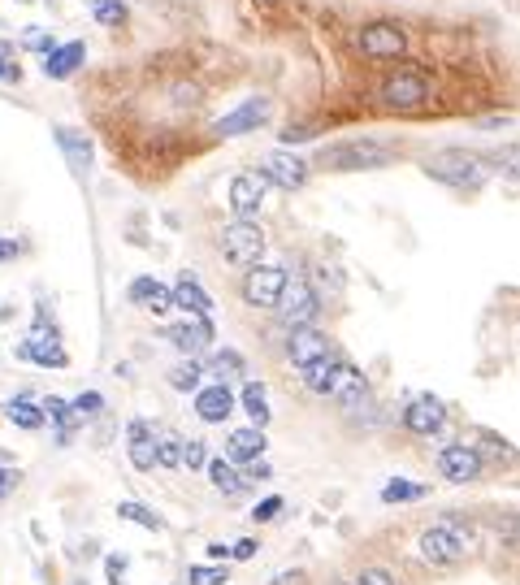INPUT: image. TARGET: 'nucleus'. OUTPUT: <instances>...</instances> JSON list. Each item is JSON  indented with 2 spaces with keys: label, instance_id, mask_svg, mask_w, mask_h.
Here are the masks:
<instances>
[{
  "label": "nucleus",
  "instance_id": "nucleus-27",
  "mask_svg": "<svg viewBox=\"0 0 520 585\" xmlns=\"http://www.w3.org/2000/svg\"><path fill=\"white\" fill-rule=\"evenodd\" d=\"M204 373H213V382L230 386V382H239V377L247 373V364H243V356H239V351H234V347H226V351H213V356H208Z\"/></svg>",
  "mask_w": 520,
  "mask_h": 585
},
{
  "label": "nucleus",
  "instance_id": "nucleus-39",
  "mask_svg": "<svg viewBox=\"0 0 520 585\" xmlns=\"http://www.w3.org/2000/svg\"><path fill=\"white\" fill-rule=\"evenodd\" d=\"M70 412L78 416V421H91V416H100L104 412V399L96 395V390H83L74 403H70Z\"/></svg>",
  "mask_w": 520,
  "mask_h": 585
},
{
  "label": "nucleus",
  "instance_id": "nucleus-36",
  "mask_svg": "<svg viewBox=\"0 0 520 585\" xmlns=\"http://www.w3.org/2000/svg\"><path fill=\"white\" fill-rule=\"evenodd\" d=\"M18 44H22L26 52H39V57H48V52L57 48V39H52V31H44V26H26Z\"/></svg>",
  "mask_w": 520,
  "mask_h": 585
},
{
  "label": "nucleus",
  "instance_id": "nucleus-35",
  "mask_svg": "<svg viewBox=\"0 0 520 585\" xmlns=\"http://www.w3.org/2000/svg\"><path fill=\"white\" fill-rule=\"evenodd\" d=\"M425 494H429L425 486L395 477V481H386V486H382V503H416V499H425Z\"/></svg>",
  "mask_w": 520,
  "mask_h": 585
},
{
  "label": "nucleus",
  "instance_id": "nucleus-12",
  "mask_svg": "<svg viewBox=\"0 0 520 585\" xmlns=\"http://www.w3.org/2000/svg\"><path fill=\"white\" fill-rule=\"evenodd\" d=\"M165 338H169V343H174L187 360H200L204 351L213 347V338H217V334H213V321H208V317H187V321L169 325Z\"/></svg>",
  "mask_w": 520,
  "mask_h": 585
},
{
  "label": "nucleus",
  "instance_id": "nucleus-14",
  "mask_svg": "<svg viewBox=\"0 0 520 585\" xmlns=\"http://www.w3.org/2000/svg\"><path fill=\"white\" fill-rule=\"evenodd\" d=\"M403 425H408L416 438H434V434H442V425H447V408H442V399H434V395H416L408 408H403Z\"/></svg>",
  "mask_w": 520,
  "mask_h": 585
},
{
  "label": "nucleus",
  "instance_id": "nucleus-5",
  "mask_svg": "<svg viewBox=\"0 0 520 585\" xmlns=\"http://www.w3.org/2000/svg\"><path fill=\"white\" fill-rule=\"evenodd\" d=\"M425 174L438 178V182H447V187H477V182L486 178V169H481V161L468 148H447V152L429 156Z\"/></svg>",
  "mask_w": 520,
  "mask_h": 585
},
{
  "label": "nucleus",
  "instance_id": "nucleus-43",
  "mask_svg": "<svg viewBox=\"0 0 520 585\" xmlns=\"http://www.w3.org/2000/svg\"><path fill=\"white\" fill-rule=\"evenodd\" d=\"M351 585H395V577H390L386 568H364V572H360V577L351 581Z\"/></svg>",
  "mask_w": 520,
  "mask_h": 585
},
{
  "label": "nucleus",
  "instance_id": "nucleus-47",
  "mask_svg": "<svg viewBox=\"0 0 520 585\" xmlns=\"http://www.w3.org/2000/svg\"><path fill=\"white\" fill-rule=\"evenodd\" d=\"M18 252H22L18 239H0V265H5V260H18Z\"/></svg>",
  "mask_w": 520,
  "mask_h": 585
},
{
  "label": "nucleus",
  "instance_id": "nucleus-31",
  "mask_svg": "<svg viewBox=\"0 0 520 585\" xmlns=\"http://www.w3.org/2000/svg\"><path fill=\"white\" fill-rule=\"evenodd\" d=\"M243 412L252 416L256 429L269 425V390H265V382H243Z\"/></svg>",
  "mask_w": 520,
  "mask_h": 585
},
{
  "label": "nucleus",
  "instance_id": "nucleus-7",
  "mask_svg": "<svg viewBox=\"0 0 520 585\" xmlns=\"http://www.w3.org/2000/svg\"><path fill=\"white\" fill-rule=\"evenodd\" d=\"M286 278H291V273H286L282 265H252V269L243 273V282H239L243 304H252V308H278Z\"/></svg>",
  "mask_w": 520,
  "mask_h": 585
},
{
  "label": "nucleus",
  "instance_id": "nucleus-44",
  "mask_svg": "<svg viewBox=\"0 0 520 585\" xmlns=\"http://www.w3.org/2000/svg\"><path fill=\"white\" fill-rule=\"evenodd\" d=\"M18 486H22V473H18V468H0V503H5Z\"/></svg>",
  "mask_w": 520,
  "mask_h": 585
},
{
  "label": "nucleus",
  "instance_id": "nucleus-30",
  "mask_svg": "<svg viewBox=\"0 0 520 585\" xmlns=\"http://www.w3.org/2000/svg\"><path fill=\"white\" fill-rule=\"evenodd\" d=\"M165 382L174 386V390H182V395H191V390H200V386H204V364L182 356V360L174 364V369L165 373Z\"/></svg>",
  "mask_w": 520,
  "mask_h": 585
},
{
  "label": "nucleus",
  "instance_id": "nucleus-49",
  "mask_svg": "<svg viewBox=\"0 0 520 585\" xmlns=\"http://www.w3.org/2000/svg\"><path fill=\"white\" fill-rule=\"evenodd\" d=\"M299 581H304V572H278V577H273V585H299Z\"/></svg>",
  "mask_w": 520,
  "mask_h": 585
},
{
  "label": "nucleus",
  "instance_id": "nucleus-40",
  "mask_svg": "<svg viewBox=\"0 0 520 585\" xmlns=\"http://www.w3.org/2000/svg\"><path fill=\"white\" fill-rule=\"evenodd\" d=\"M282 507H286L282 494H269V499H260V503L252 507V520H256V525H269V520L282 516Z\"/></svg>",
  "mask_w": 520,
  "mask_h": 585
},
{
  "label": "nucleus",
  "instance_id": "nucleus-1",
  "mask_svg": "<svg viewBox=\"0 0 520 585\" xmlns=\"http://www.w3.org/2000/svg\"><path fill=\"white\" fill-rule=\"evenodd\" d=\"M395 161V152L377 139H347V143H334L317 156L321 169H334V174H351V169H382Z\"/></svg>",
  "mask_w": 520,
  "mask_h": 585
},
{
  "label": "nucleus",
  "instance_id": "nucleus-16",
  "mask_svg": "<svg viewBox=\"0 0 520 585\" xmlns=\"http://www.w3.org/2000/svg\"><path fill=\"white\" fill-rule=\"evenodd\" d=\"M265 195H269V182L260 178V174H239L230 182V208L239 213L243 221H252L260 213V204H265Z\"/></svg>",
  "mask_w": 520,
  "mask_h": 585
},
{
  "label": "nucleus",
  "instance_id": "nucleus-22",
  "mask_svg": "<svg viewBox=\"0 0 520 585\" xmlns=\"http://www.w3.org/2000/svg\"><path fill=\"white\" fill-rule=\"evenodd\" d=\"M130 304L148 308L152 317H169V312H174V295H169V286L161 291V282L143 273V278H135V282H130Z\"/></svg>",
  "mask_w": 520,
  "mask_h": 585
},
{
  "label": "nucleus",
  "instance_id": "nucleus-19",
  "mask_svg": "<svg viewBox=\"0 0 520 585\" xmlns=\"http://www.w3.org/2000/svg\"><path fill=\"white\" fill-rule=\"evenodd\" d=\"M174 308H182L187 317H213V295L200 286V278L195 273H178V282H174Z\"/></svg>",
  "mask_w": 520,
  "mask_h": 585
},
{
  "label": "nucleus",
  "instance_id": "nucleus-45",
  "mask_svg": "<svg viewBox=\"0 0 520 585\" xmlns=\"http://www.w3.org/2000/svg\"><path fill=\"white\" fill-rule=\"evenodd\" d=\"M104 572H109V585H126L122 577H126V559L122 555H109L104 559Z\"/></svg>",
  "mask_w": 520,
  "mask_h": 585
},
{
  "label": "nucleus",
  "instance_id": "nucleus-18",
  "mask_svg": "<svg viewBox=\"0 0 520 585\" xmlns=\"http://www.w3.org/2000/svg\"><path fill=\"white\" fill-rule=\"evenodd\" d=\"M269 122V100H247V104H239L234 113H226L221 122L213 126L221 139H230V135H247V130H260Z\"/></svg>",
  "mask_w": 520,
  "mask_h": 585
},
{
  "label": "nucleus",
  "instance_id": "nucleus-48",
  "mask_svg": "<svg viewBox=\"0 0 520 585\" xmlns=\"http://www.w3.org/2000/svg\"><path fill=\"white\" fill-rule=\"evenodd\" d=\"M174 96H178V100H182V104H187V100H191V104H195V100H200V87H195V83H191V87H187V83H182V87H178V91H174Z\"/></svg>",
  "mask_w": 520,
  "mask_h": 585
},
{
  "label": "nucleus",
  "instance_id": "nucleus-38",
  "mask_svg": "<svg viewBox=\"0 0 520 585\" xmlns=\"http://www.w3.org/2000/svg\"><path fill=\"white\" fill-rule=\"evenodd\" d=\"M187 585H226V568L221 564H195V568H187Z\"/></svg>",
  "mask_w": 520,
  "mask_h": 585
},
{
  "label": "nucleus",
  "instance_id": "nucleus-15",
  "mask_svg": "<svg viewBox=\"0 0 520 585\" xmlns=\"http://www.w3.org/2000/svg\"><path fill=\"white\" fill-rule=\"evenodd\" d=\"M325 351H334V347H330V338H325L317 325H295L291 338H286V360H291L295 369H304V364L321 360Z\"/></svg>",
  "mask_w": 520,
  "mask_h": 585
},
{
  "label": "nucleus",
  "instance_id": "nucleus-34",
  "mask_svg": "<svg viewBox=\"0 0 520 585\" xmlns=\"http://www.w3.org/2000/svg\"><path fill=\"white\" fill-rule=\"evenodd\" d=\"M117 516L122 520H130V525H143V529H152V533H161L165 529V520L152 512V507H143V503H135V499H126V503H117Z\"/></svg>",
  "mask_w": 520,
  "mask_h": 585
},
{
  "label": "nucleus",
  "instance_id": "nucleus-33",
  "mask_svg": "<svg viewBox=\"0 0 520 585\" xmlns=\"http://www.w3.org/2000/svg\"><path fill=\"white\" fill-rule=\"evenodd\" d=\"M91 18H96L100 26H109V31H122V26L130 22V9L122 5V0H91Z\"/></svg>",
  "mask_w": 520,
  "mask_h": 585
},
{
  "label": "nucleus",
  "instance_id": "nucleus-3",
  "mask_svg": "<svg viewBox=\"0 0 520 585\" xmlns=\"http://www.w3.org/2000/svg\"><path fill=\"white\" fill-rule=\"evenodd\" d=\"M217 247H221V256H226L234 269H252V265H260V256H265V230H260L256 221L239 217V221H230V226L221 230Z\"/></svg>",
  "mask_w": 520,
  "mask_h": 585
},
{
  "label": "nucleus",
  "instance_id": "nucleus-6",
  "mask_svg": "<svg viewBox=\"0 0 520 585\" xmlns=\"http://www.w3.org/2000/svg\"><path fill=\"white\" fill-rule=\"evenodd\" d=\"M18 360L44 364V369H65V364H70V356H65V347H61L57 325L48 321L44 308H39V321H35V330L26 334V343H18Z\"/></svg>",
  "mask_w": 520,
  "mask_h": 585
},
{
  "label": "nucleus",
  "instance_id": "nucleus-50",
  "mask_svg": "<svg viewBox=\"0 0 520 585\" xmlns=\"http://www.w3.org/2000/svg\"><path fill=\"white\" fill-rule=\"evenodd\" d=\"M208 559H213V564H217V559H230V546L226 542H213V546H208Z\"/></svg>",
  "mask_w": 520,
  "mask_h": 585
},
{
  "label": "nucleus",
  "instance_id": "nucleus-51",
  "mask_svg": "<svg viewBox=\"0 0 520 585\" xmlns=\"http://www.w3.org/2000/svg\"><path fill=\"white\" fill-rule=\"evenodd\" d=\"M70 585H87V581H70Z\"/></svg>",
  "mask_w": 520,
  "mask_h": 585
},
{
  "label": "nucleus",
  "instance_id": "nucleus-37",
  "mask_svg": "<svg viewBox=\"0 0 520 585\" xmlns=\"http://www.w3.org/2000/svg\"><path fill=\"white\" fill-rule=\"evenodd\" d=\"M208 464V442L204 438H182V468H204Z\"/></svg>",
  "mask_w": 520,
  "mask_h": 585
},
{
  "label": "nucleus",
  "instance_id": "nucleus-13",
  "mask_svg": "<svg viewBox=\"0 0 520 585\" xmlns=\"http://www.w3.org/2000/svg\"><path fill=\"white\" fill-rule=\"evenodd\" d=\"M330 399H334L347 416H356V412H364V408L373 403V399H369V382H364V373H360L351 360H343V369H338Z\"/></svg>",
  "mask_w": 520,
  "mask_h": 585
},
{
  "label": "nucleus",
  "instance_id": "nucleus-9",
  "mask_svg": "<svg viewBox=\"0 0 520 585\" xmlns=\"http://www.w3.org/2000/svg\"><path fill=\"white\" fill-rule=\"evenodd\" d=\"M356 48L364 52V57H403L408 52V31L395 22H369V26H360V35H356Z\"/></svg>",
  "mask_w": 520,
  "mask_h": 585
},
{
  "label": "nucleus",
  "instance_id": "nucleus-28",
  "mask_svg": "<svg viewBox=\"0 0 520 585\" xmlns=\"http://www.w3.org/2000/svg\"><path fill=\"white\" fill-rule=\"evenodd\" d=\"M39 412H44V421L57 425V438H61V442H70V438H74V429L83 425V421H78V416L70 412V403L57 399V395H48L44 403H39Z\"/></svg>",
  "mask_w": 520,
  "mask_h": 585
},
{
  "label": "nucleus",
  "instance_id": "nucleus-2",
  "mask_svg": "<svg viewBox=\"0 0 520 585\" xmlns=\"http://www.w3.org/2000/svg\"><path fill=\"white\" fill-rule=\"evenodd\" d=\"M429 100V78L421 65H399L382 78V104L395 113H416Z\"/></svg>",
  "mask_w": 520,
  "mask_h": 585
},
{
  "label": "nucleus",
  "instance_id": "nucleus-41",
  "mask_svg": "<svg viewBox=\"0 0 520 585\" xmlns=\"http://www.w3.org/2000/svg\"><path fill=\"white\" fill-rule=\"evenodd\" d=\"M0 83H22V61L18 57H0Z\"/></svg>",
  "mask_w": 520,
  "mask_h": 585
},
{
  "label": "nucleus",
  "instance_id": "nucleus-10",
  "mask_svg": "<svg viewBox=\"0 0 520 585\" xmlns=\"http://www.w3.org/2000/svg\"><path fill=\"white\" fill-rule=\"evenodd\" d=\"M438 473L455 481V486H468V481L481 477V451L468 447V442H447L438 451Z\"/></svg>",
  "mask_w": 520,
  "mask_h": 585
},
{
  "label": "nucleus",
  "instance_id": "nucleus-17",
  "mask_svg": "<svg viewBox=\"0 0 520 585\" xmlns=\"http://www.w3.org/2000/svg\"><path fill=\"white\" fill-rule=\"evenodd\" d=\"M195 412H200L204 425H226L230 412H234V390L221 386V382L200 386V390H195Z\"/></svg>",
  "mask_w": 520,
  "mask_h": 585
},
{
  "label": "nucleus",
  "instance_id": "nucleus-26",
  "mask_svg": "<svg viewBox=\"0 0 520 585\" xmlns=\"http://www.w3.org/2000/svg\"><path fill=\"white\" fill-rule=\"evenodd\" d=\"M5 416L9 425H18V429H26V434H35V429H44V412H39V403L31 399V395H18V399H9L5 403Z\"/></svg>",
  "mask_w": 520,
  "mask_h": 585
},
{
  "label": "nucleus",
  "instance_id": "nucleus-24",
  "mask_svg": "<svg viewBox=\"0 0 520 585\" xmlns=\"http://www.w3.org/2000/svg\"><path fill=\"white\" fill-rule=\"evenodd\" d=\"M83 57H87V44H83V39L57 44V48H52L48 57H44V74H48V78H70V74H78Z\"/></svg>",
  "mask_w": 520,
  "mask_h": 585
},
{
  "label": "nucleus",
  "instance_id": "nucleus-29",
  "mask_svg": "<svg viewBox=\"0 0 520 585\" xmlns=\"http://www.w3.org/2000/svg\"><path fill=\"white\" fill-rule=\"evenodd\" d=\"M57 139H61V152L70 156L74 174H87V169H91V143L78 135V130H70V126H57Z\"/></svg>",
  "mask_w": 520,
  "mask_h": 585
},
{
  "label": "nucleus",
  "instance_id": "nucleus-23",
  "mask_svg": "<svg viewBox=\"0 0 520 585\" xmlns=\"http://www.w3.org/2000/svg\"><path fill=\"white\" fill-rule=\"evenodd\" d=\"M338 369H343V356H338V351H325L321 360L304 364V369H299V373H304V386L312 390V395H330Z\"/></svg>",
  "mask_w": 520,
  "mask_h": 585
},
{
  "label": "nucleus",
  "instance_id": "nucleus-21",
  "mask_svg": "<svg viewBox=\"0 0 520 585\" xmlns=\"http://www.w3.org/2000/svg\"><path fill=\"white\" fill-rule=\"evenodd\" d=\"M265 447H269L265 429H256V425L234 429V434L226 438V460H230V464H252V460H265Z\"/></svg>",
  "mask_w": 520,
  "mask_h": 585
},
{
  "label": "nucleus",
  "instance_id": "nucleus-20",
  "mask_svg": "<svg viewBox=\"0 0 520 585\" xmlns=\"http://www.w3.org/2000/svg\"><path fill=\"white\" fill-rule=\"evenodd\" d=\"M126 455L139 473H152L156 468V429L148 421H130L126 425Z\"/></svg>",
  "mask_w": 520,
  "mask_h": 585
},
{
  "label": "nucleus",
  "instance_id": "nucleus-8",
  "mask_svg": "<svg viewBox=\"0 0 520 585\" xmlns=\"http://www.w3.org/2000/svg\"><path fill=\"white\" fill-rule=\"evenodd\" d=\"M321 312V295L312 291V282L304 278H286L282 286V299H278V317L286 321V330H295V325H312Z\"/></svg>",
  "mask_w": 520,
  "mask_h": 585
},
{
  "label": "nucleus",
  "instance_id": "nucleus-46",
  "mask_svg": "<svg viewBox=\"0 0 520 585\" xmlns=\"http://www.w3.org/2000/svg\"><path fill=\"white\" fill-rule=\"evenodd\" d=\"M247 481H269L273 477V468L265 464V460H252V464H247V473H243Z\"/></svg>",
  "mask_w": 520,
  "mask_h": 585
},
{
  "label": "nucleus",
  "instance_id": "nucleus-42",
  "mask_svg": "<svg viewBox=\"0 0 520 585\" xmlns=\"http://www.w3.org/2000/svg\"><path fill=\"white\" fill-rule=\"evenodd\" d=\"M256 551H260V542L256 538H239L230 546V559H239V564H247V559H256Z\"/></svg>",
  "mask_w": 520,
  "mask_h": 585
},
{
  "label": "nucleus",
  "instance_id": "nucleus-32",
  "mask_svg": "<svg viewBox=\"0 0 520 585\" xmlns=\"http://www.w3.org/2000/svg\"><path fill=\"white\" fill-rule=\"evenodd\" d=\"M156 464L182 468V434H174V429H156Z\"/></svg>",
  "mask_w": 520,
  "mask_h": 585
},
{
  "label": "nucleus",
  "instance_id": "nucleus-4",
  "mask_svg": "<svg viewBox=\"0 0 520 585\" xmlns=\"http://www.w3.org/2000/svg\"><path fill=\"white\" fill-rule=\"evenodd\" d=\"M464 555H468V533H464L460 520H442V525L421 533V559L425 564L447 568V564H460Z\"/></svg>",
  "mask_w": 520,
  "mask_h": 585
},
{
  "label": "nucleus",
  "instance_id": "nucleus-25",
  "mask_svg": "<svg viewBox=\"0 0 520 585\" xmlns=\"http://www.w3.org/2000/svg\"><path fill=\"white\" fill-rule=\"evenodd\" d=\"M204 468H208V481H213V490H217V494H226V499H239V494H243L247 486H252V481H247V477L239 473V468H234V464L226 460V455L208 460Z\"/></svg>",
  "mask_w": 520,
  "mask_h": 585
},
{
  "label": "nucleus",
  "instance_id": "nucleus-11",
  "mask_svg": "<svg viewBox=\"0 0 520 585\" xmlns=\"http://www.w3.org/2000/svg\"><path fill=\"white\" fill-rule=\"evenodd\" d=\"M260 178L273 182V187H282V191H299L308 182V161L278 148V152H269L265 161H260Z\"/></svg>",
  "mask_w": 520,
  "mask_h": 585
}]
</instances>
